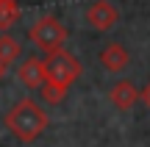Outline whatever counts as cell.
Here are the masks:
<instances>
[{
    "instance_id": "9c48e42d",
    "label": "cell",
    "mask_w": 150,
    "mask_h": 147,
    "mask_svg": "<svg viewBox=\"0 0 150 147\" xmlns=\"http://www.w3.org/2000/svg\"><path fill=\"white\" fill-rule=\"evenodd\" d=\"M20 53H22L20 39H14L11 33H3V36H0V61L11 67L17 58H20Z\"/></svg>"
},
{
    "instance_id": "ba28073f",
    "label": "cell",
    "mask_w": 150,
    "mask_h": 147,
    "mask_svg": "<svg viewBox=\"0 0 150 147\" xmlns=\"http://www.w3.org/2000/svg\"><path fill=\"white\" fill-rule=\"evenodd\" d=\"M22 17V8L17 0H0V31H8Z\"/></svg>"
},
{
    "instance_id": "52a82bcc",
    "label": "cell",
    "mask_w": 150,
    "mask_h": 147,
    "mask_svg": "<svg viewBox=\"0 0 150 147\" xmlns=\"http://www.w3.org/2000/svg\"><path fill=\"white\" fill-rule=\"evenodd\" d=\"M128 61H131V56L120 42H108L106 47H103V53H100V64L106 67L108 72H122L125 67H128Z\"/></svg>"
},
{
    "instance_id": "7c38bea8",
    "label": "cell",
    "mask_w": 150,
    "mask_h": 147,
    "mask_svg": "<svg viewBox=\"0 0 150 147\" xmlns=\"http://www.w3.org/2000/svg\"><path fill=\"white\" fill-rule=\"evenodd\" d=\"M6 75H8V64H3V61H0V83L6 81Z\"/></svg>"
},
{
    "instance_id": "3957f363",
    "label": "cell",
    "mask_w": 150,
    "mask_h": 147,
    "mask_svg": "<svg viewBox=\"0 0 150 147\" xmlns=\"http://www.w3.org/2000/svg\"><path fill=\"white\" fill-rule=\"evenodd\" d=\"M67 36H70V31H67L64 22L56 20V17H42V20H36L31 25V31H28V39H31L33 44H39L45 53L61 50L64 42H67Z\"/></svg>"
},
{
    "instance_id": "30bf717a",
    "label": "cell",
    "mask_w": 150,
    "mask_h": 147,
    "mask_svg": "<svg viewBox=\"0 0 150 147\" xmlns=\"http://www.w3.org/2000/svg\"><path fill=\"white\" fill-rule=\"evenodd\" d=\"M39 92H42V97H45V103H50V106H59L61 100L67 97V89L64 86H59V83H45L42 89H39Z\"/></svg>"
},
{
    "instance_id": "7a4b0ae2",
    "label": "cell",
    "mask_w": 150,
    "mask_h": 147,
    "mask_svg": "<svg viewBox=\"0 0 150 147\" xmlns=\"http://www.w3.org/2000/svg\"><path fill=\"white\" fill-rule=\"evenodd\" d=\"M45 72H47V81L50 83H59V86L70 89L81 75V64L72 53H67L64 47L61 50H53V53L45 56Z\"/></svg>"
},
{
    "instance_id": "8992f818",
    "label": "cell",
    "mask_w": 150,
    "mask_h": 147,
    "mask_svg": "<svg viewBox=\"0 0 150 147\" xmlns=\"http://www.w3.org/2000/svg\"><path fill=\"white\" fill-rule=\"evenodd\" d=\"M108 100H111L114 108L128 111V108H134V106L142 100V92H139V89H136L131 81H120V83H114V86H111V92H108Z\"/></svg>"
},
{
    "instance_id": "8fae6325",
    "label": "cell",
    "mask_w": 150,
    "mask_h": 147,
    "mask_svg": "<svg viewBox=\"0 0 150 147\" xmlns=\"http://www.w3.org/2000/svg\"><path fill=\"white\" fill-rule=\"evenodd\" d=\"M142 100H145V106L150 108V81H147V86H145V92H142Z\"/></svg>"
},
{
    "instance_id": "6da1fadb",
    "label": "cell",
    "mask_w": 150,
    "mask_h": 147,
    "mask_svg": "<svg viewBox=\"0 0 150 147\" xmlns=\"http://www.w3.org/2000/svg\"><path fill=\"white\" fill-rule=\"evenodd\" d=\"M6 128L14 133L20 142H33L47 128V111L31 97H22L14 108L6 114Z\"/></svg>"
},
{
    "instance_id": "277c9868",
    "label": "cell",
    "mask_w": 150,
    "mask_h": 147,
    "mask_svg": "<svg viewBox=\"0 0 150 147\" xmlns=\"http://www.w3.org/2000/svg\"><path fill=\"white\" fill-rule=\"evenodd\" d=\"M117 17H120V11H117V6H114L111 0H95V3L86 8V22H89L95 31H108V28H114Z\"/></svg>"
},
{
    "instance_id": "5b68a950",
    "label": "cell",
    "mask_w": 150,
    "mask_h": 147,
    "mask_svg": "<svg viewBox=\"0 0 150 147\" xmlns=\"http://www.w3.org/2000/svg\"><path fill=\"white\" fill-rule=\"evenodd\" d=\"M17 78H20L22 83H25L28 89H42L45 83H47V72H45V61L42 58H25L20 64V70H17Z\"/></svg>"
}]
</instances>
